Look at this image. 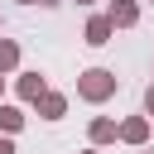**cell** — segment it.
Returning a JSON list of instances; mask_svg holds the SVG:
<instances>
[{
	"label": "cell",
	"mask_w": 154,
	"mask_h": 154,
	"mask_svg": "<svg viewBox=\"0 0 154 154\" xmlns=\"http://www.w3.org/2000/svg\"><path fill=\"white\" fill-rule=\"evenodd\" d=\"M14 67H19V43L0 38V72H14Z\"/></svg>",
	"instance_id": "cell-9"
},
{
	"label": "cell",
	"mask_w": 154,
	"mask_h": 154,
	"mask_svg": "<svg viewBox=\"0 0 154 154\" xmlns=\"http://www.w3.org/2000/svg\"><path fill=\"white\" fill-rule=\"evenodd\" d=\"M106 14H111L116 29H135V24H140V5H135V0H111Z\"/></svg>",
	"instance_id": "cell-4"
},
{
	"label": "cell",
	"mask_w": 154,
	"mask_h": 154,
	"mask_svg": "<svg viewBox=\"0 0 154 154\" xmlns=\"http://www.w3.org/2000/svg\"><path fill=\"white\" fill-rule=\"evenodd\" d=\"M116 87H120V77H116L111 67H87V72L77 77V96H82V101H91V106L111 101V96H116Z\"/></svg>",
	"instance_id": "cell-1"
},
{
	"label": "cell",
	"mask_w": 154,
	"mask_h": 154,
	"mask_svg": "<svg viewBox=\"0 0 154 154\" xmlns=\"http://www.w3.org/2000/svg\"><path fill=\"white\" fill-rule=\"evenodd\" d=\"M111 34H116L111 14H91V19H87V34H82V38H87L91 48H101V43H111Z\"/></svg>",
	"instance_id": "cell-3"
},
{
	"label": "cell",
	"mask_w": 154,
	"mask_h": 154,
	"mask_svg": "<svg viewBox=\"0 0 154 154\" xmlns=\"http://www.w3.org/2000/svg\"><path fill=\"white\" fill-rule=\"evenodd\" d=\"M77 5H91V0H77Z\"/></svg>",
	"instance_id": "cell-14"
},
{
	"label": "cell",
	"mask_w": 154,
	"mask_h": 154,
	"mask_svg": "<svg viewBox=\"0 0 154 154\" xmlns=\"http://www.w3.org/2000/svg\"><path fill=\"white\" fill-rule=\"evenodd\" d=\"M144 111H149V116H154V82H149V87H144Z\"/></svg>",
	"instance_id": "cell-10"
},
{
	"label": "cell",
	"mask_w": 154,
	"mask_h": 154,
	"mask_svg": "<svg viewBox=\"0 0 154 154\" xmlns=\"http://www.w3.org/2000/svg\"><path fill=\"white\" fill-rule=\"evenodd\" d=\"M116 140H125V144H144V140H149V116H130V120H120V125H116Z\"/></svg>",
	"instance_id": "cell-2"
},
{
	"label": "cell",
	"mask_w": 154,
	"mask_h": 154,
	"mask_svg": "<svg viewBox=\"0 0 154 154\" xmlns=\"http://www.w3.org/2000/svg\"><path fill=\"white\" fill-rule=\"evenodd\" d=\"M87 135H91V144H111V140H116V120H111V116H96V120L87 125Z\"/></svg>",
	"instance_id": "cell-7"
},
{
	"label": "cell",
	"mask_w": 154,
	"mask_h": 154,
	"mask_svg": "<svg viewBox=\"0 0 154 154\" xmlns=\"http://www.w3.org/2000/svg\"><path fill=\"white\" fill-rule=\"evenodd\" d=\"M14 91H19V101H38V96L48 91V82H43V72H19Z\"/></svg>",
	"instance_id": "cell-5"
},
{
	"label": "cell",
	"mask_w": 154,
	"mask_h": 154,
	"mask_svg": "<svg viewBox=\"0 0 154 154\" xmlns=\"http://www.w3.org/2000/svg\"><path fill=\"white\" fill-rule=\"evenodd\" d=\"M34 106H38L43 120H63V116H67V96H63V91H43Z\"/></svg>",
	"instance_id": "cell-6"
},
{
	"label": "cell",
	"mask_w": 154,
	"mask_h": 154,
	"mask_svg": "<svg viewBox=\"0 0 154 154\" xmlns=\"http://www.w3.org/2000/svg\"><path fill=\"white\" fill-rule=\"evenodd\" d=\"M0 96H5V72H0Z\"/></svg>",
	"instance_id": "cell-13"
},
{
	"label": "cell",
	"mask_w": 154,
	"mask_h": 154,
	"mask_svg": "<svg viewBox=\"0 0 154 154\" xmlns=\"http://www.w3.org/2000/svg\"><path fill=\"white\" fill-rule=\"evenodd\" d=\"M19 5H53V0H19Z\"/></svg>",
	"instance_id": "cell-12"
},
{
	"label": "cell",
	"mask_w": 154,
	"mask_h": 154,
	"mask_svg": "<svg viewBox=\"0 0 154 154\" xmlns=\"http://www.w3.org/2000/svg\"><path fill=\"white\" fill-rule=\"evenodd\" d=\"M0 154H14V140L10 135H0Z\"/></svg>",
	"instance_id": "cell-11"
},
{
	"label": "cell",
	"mask_w": 154,
	"mask_h": 154,
	"mask_svg": "<svg viewBox=\"0 0 154 154\" xmlns=\"http://www.w3.org/2000/svg\"><path fill=\"white\" fill-rule=\"evenodd\" d=\"M14 130H24V111L19 106H0V135H14Z\"/></svg>",
	"instance_id": "cell-8"
},
{
	"label": "cell",
	"mask_w": 154,
	"mask_h": 154,
	"mask_svg": "<svg viewBox=\"0 0 154 154\" xmlns=\"http://www.w3.org/2000/svg\"><path fill=\"white\" fill-rule=\"evenodd\" d=\"M87 154H96V149H87Z\"/></svg>",
	"instance_id": "cell-15"
}]
</instances>
